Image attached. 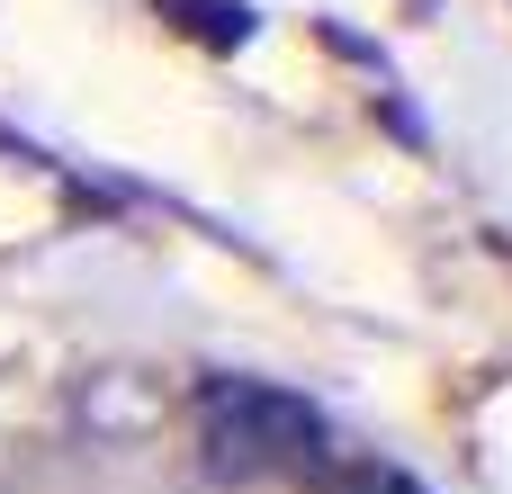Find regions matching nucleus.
<instances>
[{"label":"nucleus","mask_w":512,"mask_h":494,"mask_svg":"<svg viewBox=\"0 0 512 494\" xmlns=\"http://www.w3.org/2000/svg\"><path fill=\"white\" fill-rule=\"evenodd\" d=\"M351 494H405V486H396V477H360Z\"/></svg>","instance_id":"obj_2"},{"label":"nucleus","mask_w":512,"mask_h":494,"mask_svg":"<svg viewBox=\"0 0 512 494\" xmlns=\"http://www.w3.org/2000/svg\"><path fill=\"white\" fill-rule=\"evenodd\" d=\"M198 450L216 477H333V423L261 378H207L198 387Z\"/></svg>","instance_id":"obj_1"}]
</instances>
